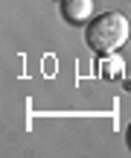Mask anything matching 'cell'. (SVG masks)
Instances as JSON below:
<instances>
[{
  "mask_svg": "<svg viewBox=\"0 0 131 158\" xmlns=\"http://www.w3.org/2000/svg\"><path fill=\"white\" fill-rule=\"evenodd\" d=\"M61 18L70 27H82L93 18V0H61Z\"/></svg>",
  "mask_w": 131,
  "mask_h": 158,
  "instance_id": "obj_2",
  "label": "cell"
},
{
  "mask_svg": "<svg viewBox=\"0 0 131 158\" xmlns=\"http://www.w3.org/2000/svg\"><path fill=\"white\" fill-rule=\"evenodd\" d=\"M125 147H128V152H131V123H128V129H125Z\"/></svg>",
  "mask_w": 131,
  "mask_h": 158,
  "instance_id": "obj_3",
  "label": "cell"
},
{
  "mask_svg": "<svg viewBox=\"0 0 131 158\" xmlns=\"http://www.w3.org/2000/svg\"><path fill=\"white\" fill-rule=\"evenodd\" d=\"M58 3H61V0H58Z\"/></svg>",
  "mask_w": 131,
  "mask_h": 158,
  "instance_id": "obj_4",
  "label": "cell"
},
{
  "mask_svg": "<svg viewBox=\"0 0 131 158\" xmlns=\"http://www.w3.org/2000/svg\"><path fill=\"white\" fill-rule=\"evenodd\" d=\"M128 18L122 12H102V15L91 18L85 29V44L91 47L96 56H111L128 41Z\"/></svg>",
  "mask_w": 131,
  "mask_h": 158,
  "instance_id": "obj_1",
  "label": "cell"
}]
</instances>
